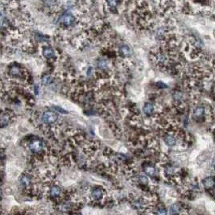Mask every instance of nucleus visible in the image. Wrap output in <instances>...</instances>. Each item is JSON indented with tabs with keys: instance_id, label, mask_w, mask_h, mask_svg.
Listing matches in <instances>:
<instances>
[{
	"instance_id": "nucleus-19",
	"label": "nucleus",
	"mask_w": 215,
	"mask_h": 215,
	"mask_svg": "<svg viewBox=\"0 0 215 215\" xmlns=\"http://www.w3.org/2000/svg\"><path fill=\"white\" fill-rule=\"evenodd\" d=\"M52 81H53V78L51 76H45L42 79V83L44 85H49V84L52 83Z\"/></svg>"
},
{
	"instance_id": "nucleus-13",
	"label": "nucleus",
	"mask_w": 215,
	"mask_h": 215,
	"mask_svg": "<svg viewBox=\"0 0 215 215\" xmlns=\"http://www.w3.org/2000/svg\"><path fill=\"white\" fill-rule=\"evenodd\" d=\"M42 54L48 60L53 59L55 57V52L51 47H44L42 49Z\"/></svg>"
},
{
	"instance_id": "nucleus-20",
	"label": "nucleus",
	"mask_w": 215,
	"mask_h": 215,
	"mask_svg": "<svg viewBox=\"0 0 215 215\" xmlns=\"http://www.w3.org/2000/svg\"><path fill=\"white\" fill-rule=\"evenodd\" d=\"M157 214H166L167 213V210L163 206H158L156 209V211L155 212Z\"/></svg>"
},
{
	"instance_id": "nucleus-16",
	"label": "nucleus",
	"mask_w": 215,
	"mask_h": 215,
	"mask_svg": "<svg viewBox=\"0 0 215 215\" xmlns=\"http://www.w3.org/2000/svg\"><path fill=\"white\" fill-rule=\"evenodd\" d=\"M10 116L6 114H2L1 116H0V124L2 126L6 125L7 123L10 121Z\"/></svg>"
},
{
	"instance_id": "nucleus-21",
	"label": "nucleus",
	"mask_w": 215,
	"mask_h": 215,
	"mask_svg": "<svg viewBox=\"0 0 215 215\" xmlns=\"http://www.w3.org/2000/svg\"><path fill=\"white\" fill-rule=\"evenodd\" d=\"M1 196H2V190L0 189V197H1Z\"/></svg>"
},
{
	"instance_id": "nucleus-4",
	"label": "nucleus",
	"mask_w": 215,
	"mask_h": 215,
	"mask_svg": "<svg viewBox=\"0 0 215 215\" xmlns=\"http://www.w3.org/2000/svg\"><path fill=\"white\" fill-rule=\"evenodd\" d=\"M193 119L196 121H204L207 116L206 109L204 107H201V106H198V107H195L194 110H193Z\"/></svg>"
},
{
	"instance_id": "nucleus-9",
	"label": "nucleus",
	"mask_w": 215,
	"mask_h": 215,
	"mask_svg": "<svg viewBox=\"0 0 215 215\" xmlns=\"http://www.w3.org/2000/svg\"><path fill=\"white\" fill-rule=\"evenodd\" d=\"M118 54L123 58H128L131 56V49L126 44H122L118 48Z\"/></svg>"
},
{
	"instance_id": "nucleus-12",
	"label": "nucleus",
	"mask_w": 215,
	"mask_h": 215,
	"mask_svg": "<svg viewBox=\"0 0 215 215\" xmlns=\"http://www.w3.org/2000/svg\"><path fill=\"white\" fill-rule=\"evenodd\" d=\"M202 185L205 189L213 190V185H214V180L213 176H207L206 178L202 181Z\"/></svg>"
},
{
	"instance_id": "nucleus-7",
	"label": "nucleus",
	"mask_w": 215,
	"mask_h": 215,
	"mask_svg": "<svg viewBox=\"0 0 215 215\" xmlns=\"http://www.w3.org/2000/svg\"><path fill=\"white\" fill-rule=\"evenodd\" d=\"M91 199L94 202H101L104 199L105 192L103 189L95 188L91 191Z\"/></svg>"
},
{
	"instance_id": "nucleus-18",
	"label": "nucleus",
	"mask_w": 215,
	"mask_h": 215,
	"mask_svg": "<svg viewBox=\"0 0 215 215\" xmlns=\"http://www.w3.org/2000/svg\"><path fill=\"white\" fill-rule=\"evenodd\" d=\"M106 2H107V6H108L110 8L114 9V8H116V7L118 6L119 0H106Z\"/></svg>"
},
{
	"instance_id": "nucleus-6",
	"label": "nucleus",
	"mask_w": 215,
	"mask_h": 215,
	"mask_svg": "<svg viewBox=\"0 0 215 215\" xmlns=\"http://www.w3.org/2000/svg\"><path fill=\"white\" fill-rule=\"evenodd\" d=\"M75 17L74 15H72L71 13H65V15H63L61 17V25L64 26L65 27H69L74 24L75 23Z\"/></svg>"
},
{
	"instance_id": "nucleus-14",
	"label": "nucleus",
	"mask_w": 215,
	"mask_h": 215,
	"mask_svg": "<svg viewBox=\"0 0 215 215\" xmlns=\"http://www.w3.org/2000/svg\"><path fill=\"white\" fill-rule=\"evenodd\" d=\"M20 183L23 187H28L31 183V177L27 174H23L21 176Z\"/></svg>"
},
{
	"instance_id": "nucleus-17",
	"label": "nucleus",
	"mask_w": 215,
	"mask_h": 215,
	"mask_svg": "<svg viewBox=\"0 0 215 215\" xmlns=\"http://www.w3.org/2000/svg\"><path fill=\"white\" fill-rule=\"evenodd\" d=\"M44 6L48 8H55L56 6V0H44Z\"/></svg>"
},
{
	"instance_id": "nucleus-5",
	"label": "nucleus",
	"mask_w": 215,
	"mask_h": 215,
	"mask_svg": "<svg viewBox=\"0 0 215 215\" xmlns=\"http://www.w3.org/2000/svg\"><path fill=\"white\" fill-rule=\"evenodd\" d=\"M143 111L148 117H152L154 119H156V117H159V115L157 113V108L155 107V105L153 103H145L144 107H143Z\"/></svg>"
},
{
	"instance_id": "nucleus-11",
	"label": "nucleus",
	"mask_w": 215,
	"mask_h": 215,
	"mask_svg": "<svg viewBox=\"0 0 215 215\" xmlns=\"http://www.w3.org/2000/svg\"><path fill=\"white\" fill-rule=\"evenodd\" d=\"M8 73L11 77H19L23 75V71H22L20 67L18 65H13V66L10 67Z\"/></svg>"
},
{
	"instance_id": "nucleus-15",
	"label": "nucleus",
	"mask_w": 215,
	"mask_h": 215,
	"mask_svg": "<svg viewBox=\"0 0 215 215\" xmlns=\"http://www.w3.org/2000/svg\"><path fill=\"white\" fill-rule=\"evenodd\" d=\"M181 209H182V207L179 205V204H174V205H172L170 207V210H169V213H172V214H176V213H181Z\"/></svg>"
},
{
	"instance_id": "nucleus-2",
	"label": "nucleus",
	"mask_w": 215,
	"mask_h": 215,
	"mask_svg": "<svg viewBox=\"0 0 215 215\" xmlns=\"http://www.w3.org/2000/svg\"><path fill=\"white\" fill-rule=\"evenodd\" d=\"M42 123L46 125H53L58 121V115L53 111H45L40 117Z\"/></svg>"
},
{
	"instance_id": "nucleus-10",
	"label": "nucleus",
	"mask_w": 215,
	"mask_h": 215,
	"mask_svg": "<svg viewBox=\"0 0 215 215\" xmlns=\"http://www.w3.org/2000/svg\"><path fill=\"white\" fill-rule=\"evenodd\" d=\"M62 190L61 188L58 185H52L49 189V196L52 197V198H58L61 196Z\"/></svg>"
},
{
	"instance_id": "nucleus-8",
	"label": "nucleus",
	"mask_w": 215,
	"mask_h": 215,
	"mask_svg": "<svg viewBox=\"0 0 215 215\" xmlns=\"http://www.w3.org/2000/svg\"><path fill=\"white\" fill-rule=\"evenodd\" d=\"M143 168H144V172H145V174L149 176H155L156 175V168L155 167L154 165L152 163H145L143 166Z\"/></svg>"
},
{
	"instance_id": "nucleus-3",
	"label": "nucleus",
	"mask_w": 215,
	"mask_h": 215,
	"mask_svg": "<svg viewBox=\"0 0 215 215\" xmlns=\"http://www.w3.org/2000/svg\"><path fill=\"white\" fill-rule=\"evenodd\" d=\"M44 148H45V144L44 141L40 139H33L29 143V149L36 154L41 153L44 150Z\"/></svg>"
},
{
	"instance_id": "nucleus-1",
	"label": "nucleus",
	"mask_w": 215,
	"mask_h": 215,
	"mask_svg": "<svg viewBox=\"0 0 215 215\" xmlns=\"http://www.w3.org/2000/svg\"><path fill=\"white\" fill-rule=\"evenodd\" d=\"M130 203L132 205V208L137 210H144V209H149L150 208V204L148 203V197H144L141 195L137 194H131L129 197Z\"/></svg>"
}]
</instances>
